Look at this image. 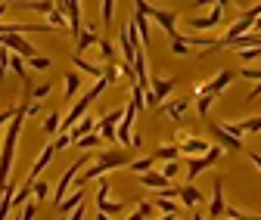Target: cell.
I'll return each instance as SVG.
<instances>
[{
  "instance_id": "cell-1",
  "label": "cell",
  "mask_w": 261,
  "mask_h": 220,
  "mask_svg": "<svg viewBox=\"0 0 261 220\" xmlns=\"http://www.w3.org/2000/svg\"><path fill=\"white\" fill-rule=\"evenodd\" d=\"M124 165H130V155L124 152V149H112V152H96L93 155V165L84 171V177H81V183L78 186H84V183H90V180H100L103 174H109V171H118V168H124Z\"/></svg>"
},
{
  "instance_id": "cell-2",
  "label": "cell",
  "mask_w": 261,
  "mask_h": 220,
  "mask_svg": "<svg viewBox=\"0 0 261 220\" xmlns=\"http://www.w3.org/2000/svg\"><path fill=\"white\" fill-rule=\"evenodd\" d=\"M224 152H227L224 146H212V149H208L205 155H184V159H187V180L193 183V180L199 177L202 171H208L212 165H218Z\"/></svg>"
},
{
  "instance_id": "cell-3",
  "label": "cell",
  "mask_w": 261,
  "mask_h": 220,
  "mask_svg": "<svg viewBox=\"0 0 261 220\" xmlns=\"http://www.w3.org/2000/svg\"><path fill=\"white\" fill-rule=\"evenodd\" d=\"M84 165H87V155H81L78 162H72L69 168L62 171V177H59V183H56V190H53V205L65 199V193H69V190H72V183H75V174H78Z\"/></svg>"
},
{
  "instance_id": "cell-4",
  "label": "cell",
  "mask_w": 261,
  "mask_h": 220,
  "mask_svg": "<svg viewBox=\"0 0 261 220\" xmlns=\"http://www.w3.org/2000/svg\"><path fill=\"white\" fill-rule=\"evenodd\" d=\"M237 78H240V75H237L233 69H221V72H218L208 84H199V90H196V93H215V97H218V93H224V90L230 87Z\"/></svg>"
},
{
  "instance_id": "cell-5",
  "label": "cell",
  "mask_w": 261,
  "mask_h": 220,
  "mask_svg": "<svg viewBox=\"0 0 261 220\" xmlns=\"http://www.w3.org/2000/svg\"><path fill=\"white\" fill-rule=\"evenodd\" d=\"M0 44H4V47H10L13 53H19V56H35V53H41L35 44H28L25 41V35H16V31H10V35H0Z\"/></svg>"
},
{
  "instance_id": "cell-6",
  "label": "cell",
  "mask_w": 261,
  "mask_h": 220,
  "mask_svg": "<svg viewBox=\"0 0 261 220\" xmlns=\"http://www.w3.org/2000/svg\"><path fill=\"white\" fill-rule=\"evenodd\" d=\"M149 22H155L168 38L177 35V13H174V10H155V7H152V10H149Z\"/></svg>"
},
{
  "instance_id": "cell-7",
  "label": "cell",
  "mask_w": 261,
  "mask_h": 220,
  "mask_svg": "<svg viewBox=\"0 0 261 220\" xmlns=\"http://www.w3.org/2000/svg\"><path fill=\"white\" fill-rule=\"evenodd\" d=\"M212 134H215V140H218V146H224L227 152H243V137H237V134H230L224 128V124H212Z\"/></svg>"
},
{
  "instance_id": "cell-8",
  "label": "cell",
  "mask_w": 261,
  "mask_h": 220,
  "mask_svg": "<svg viewBox=\"0 0 261 220\" xmlns=\"http://www.w3.org/2000/svg\"><path fill=\"white\" fill-rule=\"evenodd\" d=\"M53 155H56V146H53V143L41 149V155L35 159V165H31V171H28V180H31V183H35V180H38V177H41V174L47 171V165L53 162Z\"/></svg>"
},
{
  "instance_id": "cell-9",
  "label": "cell",
  "mask_w": 261,
  "mask_h": 220,
  "mask_svg": "<svg viewBox=\"0 0 261 220\" xmlns=\"http://www.w3.org/2000/svg\"><path fill=\"white\" fill-rule=\"evenodd\" d=\"M221 19H224V7L215 4V10H212L208 16H196V19H190V28H193V31H208V28L221 25Z\"/></svg>"
},
{
  "instance_id": "cell-10",
  "label": "cell",
  "mask_w": 261,
  "mask_h": 220,
  "mask_svg": "<svg viewBox=\"0 0 261 220\" xmlns=\"http://www.w3.org/2000/svg\"><path fill=\"white\" fill-rule=\"evenodd\" d=\"M230 134H237V137H246V134H261V115H252V118H243V121H237V124H224Z\"/></svg>"
},
{
  "instance_id": "cell-11",
  "label": "cell",
  "mask_w": 261,
  "mask_h": 220,
  "mask_svg": "<svg viewBox=\"0 0 261 220\" xmlns=\"http://www.w3.org/2000/svg\"><path fill=\"white\" fill-rule=\"evenodd\" d=\"M224 208H227V202H224V183L221 180H215V186H212V202H208V217H224Z\"/></svg>"
},
{
  "instance_id": "cell-12",
  "label": "cell",
  "mask_w": 261,
  "mask_h": 220,
  "mask_svg": "<svg viewBox=\"0 0 261 220\" xmlns=\"http://www.w3.org/2000/svg\"><path fill=\"white\" fill-rule=\"evenodd\" d=\"M246 31H252V22L246 19V16H240V22H233L230 28H227L224 31V35L218 38V47H227V44H230L233 38H240V35H246Z\"/></svg>"
},
{
  "instance_id": "cell-13",
  "label": "cell",
  "mask_w": 261,
  "mask_h": 220,
  "mask_svg": "<svg viewBox=\"0 0 261 220\" xmlns=\"http://www.w3.org/2000/svg\"><path fill=\"white\" fill-rule=\"evenodd\" d=\"M96 44H100V28H96V25H87V28L78 31V47H75L78 53H84V50H90Z\"/></svg>"
},
{
  "instance_id": "cell-14",
  "label": "cell",
  "mask_w": 261,
  "mask_h": 220,
  "mask_svg": "<svg viewBox=\"0 0 261 220\" xmlns=\"http://www.w3.org/2000/svg\"><path fill=\"white\" fill-rule=\"evenodd\" d=\"M137 180H140V186H146V190H165V186L171 183L165 174H159V171H143V174H137Z\"/></svg>"
},
{
  "instance_id": "cell-15",
  "label": "cell",
  "mask_w": 261,
  "mask_h": 220,
  "mask_svg": "<svg viewBox=\"0 0 261 220\" xmlns=\"http://www.w3.org/2000/svg\"><path fill=\"white\" fill-rule=\"evenodd\" d=\"M212 146L205 143V140H199V137H184L180 140V159L184 155H202V152H208Z\"/></svg>"
},
{
  "instance_id": "cell-16",
  "label": "cell",
  "mask_w": 261,
  "mask_h": 220,
  "mask_svg": "<svg viewBox=\"0 0 261 220\" xmlns=\"http://www.w3.org/2000/svg\"><path fill=\"white\" fill-rule=\"evenodd\" d=\"M81 87H84V78H81V72H78V69H75V72H69V75H65V81H62L65 100H75L78 93H81Z\"/></svg>"
},
{
  "instance_id": "cell-17",
  "label": "cell",
  "mask_w": 261,
  "mask_h": 220,
  "mask_svg": "<svg viewBox=\"0 0 261 220\" xmlns=\"http://www.w3.org/2000/svg\"><path fill=\"white\" fill-rule=\"evenodd\" d=\"M72 66H75V69H78L81 75H90V78H100V75L106 72L103 66H96V62H90V59H84L81 53H75V56H72Z\"/></svg>"
},
{
  "instance_id": "cell-18",
  "label": "cell",
  "mask_w": 261,
  "mask_h": 220,
  "mask_svg": "<svg viewBox=\"0 0 261 220\" xmlns=\"http://www.w3.org/2000/svg\"><path fill=\"white\" fill-rule=\"evenodd\" d=\"M177 199H180V205H184V208H196V205H202V202H205V196L196 190V186H190V183H187V186H180Z\"/></svg>"
},
{
  "instance_id": "cell-19",
  "label": "cell",
  "mask_w": 261,
  "mask_h": 220,
  "mask_svg": "<svg viewBox=\"0 0 261 220\" xmlns=\"http://www.w3.org/2000/svg\"><path fill=\"white\" fill-rule=\"evenodd\" d=\"M152 90H155L159 106H162V103L171 97V90H174V78H171V75H165V78H152Z\"/></svg>"
},
{
  "instance_id": "cell-20",
  "label": "cell",
  "mask_w": 261,
  "mask_h": 220,
  "mask_svg": "<svg viewBox=\"0 0 261 220\" xmlns=\"http://www.w3.org/2000/svg\"><path fill=\"white\" fill-rule=\"evenodd\" d=\"M130 22H134L137 35H140V44L146 47V44H149V16L140 13V10H134V13H130Z\"/></svg>"
},
{
  "instance_id": "cell-21",
  "label": "cell",
  "mask_w": 261,
  "mask_h": 220,
  "mask_svg": "<svg viewBox=\"0 0 261 220\" xmlns=\"http://www.w3.org/2000/svg\"><path fill=\"white\" fill-rule=\"evenodd\" d=\"M152 205H155V211H159L162 217H180V205H177V202H171L168 196H155V199H152Z\"/></svg>"
},
{
  "instance_id": "cell-22",
  "label": "cell",
  "mask_w": 261,
  "mask_h": 220,
  "mask_svg": "<svg viewBox=\"0 0 261 220\" xmlns=\"http://www.w3.org/2000/svg\"><path fill=\"white\" fill-rule=\"evenodd\" d=\"M106 140L96 134V131H90V134H84V137H78V140H72V146L75 149H81V152H90V149H100Z\"/></svg>"
},
{
  "instance_id": "cell-23",
  "label": "cell",
  "mask_w": 261,
  "mask_h": 220,
  "mask_svg": "<svg viewBox=\"0 0 261 220\" xmlns=\"http://www.w3.org/2000/svg\"><path fill=\"white\" fill-rule=\"evenodd\" d=\"M16 7H22V10H31V13H41V16H47V13L56 7V0H16Z\"/></svg>"
},
{
  "instance_id": "cell-24",
  "label": "cell",
  "mask_w": 261,
  "mask_h": 220,
  "mask_svg": "<svg viewBox=\"0 0 261 220\" xmlns=\"http://www.w3.org/2000/svg\"><path fill=\"white\" fill-rule=\"evenodd\" d=\"M124 211H127L124 202H109V199L96 202V217H118V214H124Z\"/></svg>"
},
{
  "instance_id": "cell-25",
  "label": "cell",
  "mask_w": 261,
  "mask_h": 220,
  "mask_svg": "<svg viewBox=\"0 0 261 220\" xmlns=\"http://www.w3.org/2000/svg\"><path fill=\"white\" fill-rule=\"evenodd\" d=\"M187 109H190V100H165L162 103V112H168L174 121H180L187 115Z\"/></svg>"
},
{
  "instance_id": "cell-26",
  "label": "cell",
  "mask_w": 261,
  "mask_h": 220,
  "mask_svg": "<svg viewBox=\"0 0 261 220\" xmlns=\"http://www.w3.org/2000/svg\"><path fill=\"white\" fill-rule=\"evenodd\" d=\"M84 199H87V193H84V186H75V193H72L69 199H62V202H56V211H59V214H69V211H72V208H75L78 202H84Z\"/></svg>"
},
{
  "instance_id": "cell-27",
  "label": "cell",
  "mask_w": 261,
  "mask_h": 220,
  "mask_svg": "<svg viewBox=\"0 0 261 220\" xmlns=\"http://www.w3.org/2000/svg\"><path fill=\"white\" fill-rule=\"evenodd\" d=\"M47 22H50L56 31H69V16H65L62 7H53V10L47 13Z\"/></svg>"
},
{
  "instance_id": "cell-28",
  "label": "cell",
  "mask_w": 261,
  "mask_h": 220,
  "mask_svg": "<svg viewBox=\"0 0 261 220\" xmlns=\"http://www.w3.org/2000/svg\"><path fill=\"white\" fill-rule=\"evenodd\" d=\"M41 131H44L47 137H56V134L62 131V115H59V112H50V115L44 118V124H41Z\"/></svg>"
},
{
  "instance_id": "cell-29",
  "label": "cell",
  "mask_w": 261,
  "mask_h": 220,
  "mask_svg": "<svg viewBox=\"0 0 261 220\" xmlns=\"http://www.w3.org/2000/svg\"><path fill=\"white\" fill-rule=\"evenodd\" d=\"M193 50H196V47H193L187 38H177V35L171 38V53H174V56H193Z\"/></svg>"
},
{
  "instance_id": "cell-30",
  "label": "cell",
  "mask_w": 261,
  "mask_h": 220,
  "mask_svg": "<svg viewBox=\"0 0 261 220\" xmlns=\"http://www.w3.org/2000/svg\"><path fill=\"white\" fill-rule=\"evenodd\" d=\"M152 159H159V162H171V159H180V146H159V149L152 152Z\"/></svg>"
},
{
  "instance_id": "cell-31",
  "label": "cell",
  "mask_w": 261,
  "mask_h": 220,
  "mask_svg": "<svg viewBox=\"0 0 261 220\" xmlns=\"http://www.w3.org/2000/svg\"><path fill=\"white\" fill-rule=\"evenodd\" d=\"M47 196H50V183L38 177L35 183H31V199H38V202H47Z\"/></svg>"
},
{
  "instance_id": "cell-32",
  "label": "cell",
  "mask_w": 261,
  "mask_h": 220,
  "mask_svg": "<svg viewBox=\"0 0 261 220\" xmlns=\"http://www.w3.org/2000/svg\"><path fill=\"white\" fill-rule=\"evenodd\" d=\"M115 19V0H100V22L109 28Z\"/></svg>"
},
{
  "instance_id": "cell-33",
  "label": "cell",
  "mask_w": 261,
  "mask_h": 220,
  "mask_svg": "<svg viewBox=\"0 0 261 220\" xmlns=\"http://www.w3.org/2000/svg\"><path fill=\"white\" fill-rule=\"evenodd\" d=\"M212 106H215V93H199V100H196V112L205 118L212 112Z\"/></svg>"
},
{
  "instance_id": "cell-34",
  "label": "cell",
  "mask_w": 261,
  "mask_h": 220,
  "mask_svg": "<svg viewBox=\"0 0 261 220\" xmlns=\"http://www.w3.org/2000/svg\"><path fill=\"white\" fill-rule=\"evenodd\" d=\"M16 214H19L22 220H35V217H38V199H28V202H25Z\"/></svg>"
},
{
  "instance_id": "cell-35",
  "label": "cell",
  "mask_w": 261,
  "mask_h": 220,
  "mask_svg": "<svg viewBox=\"0 0 261 220\" xmlns=\"http://www.w3.org/2000/svg\"><path fill=\"white\" fill-rule=\"evenodd\" d=\"M25 62H28V66L35 69V72H47V69L53 66V62H50V56H38V53H35V56H28Z\"/></svg>"
},
{
  "instance_id": "cell-36",
  "label": "cell",
  "mask_w": 261,
  "mask_h": 220,
  "mask_svg": "<svg viewBox=\"0 0 261 220\" xmlns=\"http://www.w3.org/2000/svg\"><path fill=\"white\" fill-rule=\"evenodd\" d=\"M237 56H240L243 66H249V62H255L261 56V47H243V50H237Z\"/></svg>"
},
{
  "instance_id": "cell-37",
  "label": "cell",
  "mask_w": 261,
  "mask_h": 220,
  "mask_svg": "<svg viewBox=\"0 0 261 220\" xmlns=\"http://www.w3.org/2000/svg\"><path fill=\"white\" fill-rule=\"evenodd\" d=\"M152 155H143V159H130V171H134V174H143V171H149L152 168Z\"/></svg>"
},
{
  "instance_id": "cell-38",
  "label": "cell",
  "mask_w": 261,
  "mask_h": 220,
  "mask_svg": "<svg viewBox=\"0 0 261 220\" xmlns=\"http://www.w3.org/2000/svg\"><path fill=\"white\" fill-rule=\"evenodd\" d=\"M96 50H100V56H103L106 62H112V59H115V44H109L106 38H100V44H96Z\"/></svg>"
},
{
  "instance_id": "cell-39",
  "label": "cell",
  "mask_w": 261,
  "mask_h": 220,
  "mask_svg": "<svg viewBox=\"0 0 261 220\" xmlns=\"http://www.w3.org/2000/svg\"><path fill=\"white\" fill-rule=\"evenodd\" d=\"M159 211H155V205H152V199L149 202H140V208L137 211H130V217H155Z\"/></svg>"
},
{
  "instance_id": "cell-40",
  "label": "cell",
  "mask_w": 261,
  "mask_h": 220,
  "mask_svg": "<svg viewBox=\"0 0 261 220\" xmlns=\"http://www.w3.org/2000/svg\"><path fill=\"white\" fill-rule=\"evenodd\" d=\"M237 75H240V78H249V81H261V69H258V66H252V62H249V66H243Z\"/></svg>"
},
{
  "instance_id": "cell-41",
  "label": "cell",
  "mask_w": 261,
  "mask_h": 220,
  "mask_svg": "<svg viewBox=\"0 0 261 220\" xmlns=\"http://www.w3.org/2000/svg\"><path fill=\"white\" fill-rule=\"evenodd\" d=\"M53 146H56V152L69 149V146H72V134H69V131H59V134H56V140H53Z\"/></svg>"
},
{
  "instance_id": "cell-42",
  "label": "cell",
  "mask_w": 261,
  "mask_h": 220,
  "mask_svg": "<svg viewBox=\"0 0 261 220\" xmlns=\"http://www.w3.org/2000/svg\"><path fill=\"white\" fill-rule=\"evenodd\" d=\"M50 90H53L50 84H38V87H31V100H38V103H41V100H47V97H50Z\"/></svg>"
},
{
  "instance_id": "cell-43",
  "label": "cell",
  "mask_w": 261,
  "mask_h": 220,
  "mask_svg": "<svg viewBox=\"0 0 261 220\" xmlns=\"http://www.w3.org/2000/svg\"><path fill=\"white\" fill-rule=\"evenodd\" d=\"M143 106H149V109L159 106V97H155V90H152V87H143Z\"/></svg>"
},
{
  "instance_id": "cell-44",
  "label": "cell",
  "mask_w": 261,
  "mask_h": 220,
  "mask_svg": "<svg viewBox=\"0 0 261 220\" xmlns=\"http://www.w3.org/2000/svg\"><path fill=\"white\" fill-rule=\"evenodd\" d=\"M177 171H180V159H171V162H165V168H162V174H165L168 180H171Z\"/></svg>"
},
{
  "instance_id": "cell-45",
  "label": "cell",
  "mask_w": 261,
  "mask_h": 220,
  "mask_svg": "<svg viewBox=\"0 0 261 220\" xmlns=\"http://www.w3.org/2000/svg\"><path fill=\"white\" fill-rule=\"evenodd\" d=\"M224 217H230V220H243V217H249L246 211H240V208H233V205H227L224 208Z\"/></svg>"
},
{
  "instance_id": "cell-46",
  "label": "cell",
  "mask_w": 261,
  "mask_h": 220,
  "mask_svg": "<svg viewBox=\"0 0 261 220\" xmlns=\"http://www.w3.org/2000/svg\"><path fill=\"white\" fill-rule=\"evenodd\" d=\"M65 217H72V220H81V217H87V208H84V202H78L69 214H65Z\"/></svg>"
},
{
  "instance_id": "cell-47",
  "label": "cell",
  "mask_w": 261,
  "mask_h": 220,
  "mask_svg": "<svg viewBox=\"0 0 261 220\" xmlns=\"http://www.w3.org/2000/svg\"><path fill=\"white\" fill-rule=\"evenodd\" d=\"M127 149H143V137H140V134H130V143H127Z\"/></svg>"
},
{
  "instance_id": "cell-48",
  "label": "cell",
  "mask_w": 261,
  "mask_h": 220,
  "mask_svg": "<svg viewBox=\"0 0 261 220\" xmlns=\"http://www.w3.org/2000/svg\"><path fill=\"white\" fill-rule=\"evenodd\" d=\"M246 155H249V162L255 165V171L261 174V152H246Z\"/></svg>"
},
{
  "instance_id": "cell-49",
  "label": "cell",
  "mask_w": 261,
  "mask_h": 220,
  "mask_svg": "<svg viewBox=\"0 0 261 220\" xmlns=\"http://www.w3.org/2000/svg\"><path fill=\"white\" fill-rule=\"evenodd\" d=\"M258 97H261V81H255V87L249 90V97H246V100L252 103V100H258Z\"/></svg>"
},
{
  "instance_id": "cell-50",
  "label": "cell",
  "mask_w": 261,
  "mask_h": 220,
  "mask_svg": "<svg viewBox=\"0 0 261 220\" xmlns=\"http://www.w3.org/2000/svg\"><path fill=\"white\" fill-rule=\"evenodd\" d=\"M215 4H218V0H196L193 7H199V10H205V7H215Z\"/></svg>"
},
{
  "instance_id": "cell-51",
  "label": "cell",
  "mask_w": 261,
  "mask_h": 220,
  "mask_svg": "<svg viewBox=\"0 0 261 220\" xmlns=\"http://www.w3.org/2000/svg\"><path fill=\"white\" fill-rule=\"evenodd\" d=\"M7 10H10V4H7V0H4V4H0V19L7 16Z\"/></svg>"
},
{
  "instance_id": "cell-52",
  "label": "cell",
  "mask_w": 261,
  "mask_h": 220,
  "mask_svg": "<svg viewBox=\"0 0 261 220\" xmlns=\"http://www.w3.org/2000/svg\"><path fill=\"white\" fill-rule=\"evenodd\" d=\"M218 7H224V10H227V7H233V0H218Z\"/></svg>"
},
{
  "instance_id": "cell-53",
  "label": "cell",
  "mask_w": 261,
  "mask_h": 220,
  "mask_svg": "<svg viewBox=\"0 0 261 220\" xmlns=\"http://www.w3.org/2000/svg\"><path fill=\"white\" fill-rule=\"evenodd\" d=\"M7 78V66H0V81H4Z\"/></svg>"
},
{
  "instance_id": "cell-54",
  "label": "cell",
  "mask_w": 261,
  "mask_h": 220,
  "mask_svg": "<svg viewBox=\"0 0 261 220\" xmlns=\"http://www.w3.org/2000/svg\"><path fill=\"white\" fill-rule=\"evenodd\" d=\"M7 4H10V7H13V4H16V0H7Z\"/></svg>"
}]
</instances>
